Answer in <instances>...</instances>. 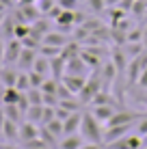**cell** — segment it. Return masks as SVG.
<instances>
[{
	"label": "cell",
	"instance_id": "cell-1",
	"mask_svg": "<svg viewBox=\"0 0 147 149\" xmlns=\"http://www.w3.org/2000/svg\"><path fill=\"white\" fill-rule=\"evenodd\" d=\"M80 136L87 143H102L104 145V123H100L91 115V110H82V123H80Z\"/></svg>",
	"mask_w": 147,
	"mask_h": 149
},
{
	"label": "cell",
	"instance_id": "cell-2",
	"mask_svg": "<svg viewBox=\"0 0 147 149\" xmlns=\"http://www.w3.org/2000/svg\"><path fill=\"white\" fill-rule=\"evenodd\" d=\"M100 84H102V78L100 76H95V78H89L87 80V84L82 86V91L78 93V100H80V104H91L93 102V97L100 93Z\"/></svg>",
	"mask_w": 147,
	"mask_h": 149
},
{
	"label": "cell",
	"instance_id": "cell-3",
	"mask_svg": "<svg viewBox=\"0 0 147 149\" xmlns=\"http://www.w3.org/2000/svg\"><path fill=\"white\" fill-rule=\"evenodd\" d=\"M24 50V43L20 41L17 37L9 39L7 41V48H4V63L2 65H17V58Z\"/></svg>",
	"mask_w": 147,
	"mask_h": 149
},
{
	"label": "cell",
	"instance_id": "cell-4",
	"mask_svg": "<svg viewBox=\"0 0 147 149\" xmlns=\"http://www.w3.org/2000/svg\"><path fill=\"white\" fill-rule=\"evenodd\" d=\"M69 35L65 33V30H61V28H56V30H48V33L41 37V43H45V45H54V48H61L63 50L65 45L69 43Z\"/></svg>",
	"mask_w": 147,
	"mask_h": 149
},
{
	"label": "cell",
	"instance_id": "cell-5",
	"mask_svg": "<svg viewBox=\"0 0 147 149\" xmlns=\"http://www.w3.org/2000/svg\"><path fill=\"white\" fill-rule=\"evenodd\" d=\"M132 123H128V125H110V127H104V145L108 147L110 143L119 141V138L128 136L130 132H132Z\"/></svg>",
	"mask_w": 147,
	"mask_h": 149
},
{
	"label": "cell",
	"instance_id": "cell-6",
	"mask_svg": "<svg viewBox=\"0 0 147 149\" xmlns=\"http://www.w3.org/2000/svg\"><path fill=\"white\" fill-rule=\"evenodd\" d=\"M87 80H89V76H78V74H63L61 76V82H63L76 97H78V93L82 91V86L87 84Z\"/></svg>",
	"mask_w": 147,
	"mask_h": 149
},
{
	"label": "cell",
	"instance_id": "cell-7",
	"mask_svg": "<svg viewBox=\"0 0 147 149\" xmlns=\"http://www.w3.org/2000/svg\"><path fill=\"white\" fill-rule=\"evenodd\" d=\"M37 54H39V50L26 48V45H24V50H22V54H20L15 67H17L20 71H30V69H33V65H35V61H37Z\"/></svg>",
	"mask_w": 147,
	"mask_h": 149
},
{
	"label": "cell",
	"instance_id": "cell-8",
	"mask_svg": "<svg viewBox=\"0 0 147 149\" xmlns=\"http://www.w3.org/2000/svg\"><path fill=\"white\" fill-rule=\"evenodd\" d=\"M89 110H91V115H93L100 123H104V125L108 123L110 117H113L115 112H117V108H115L113 104H93Z\"/></svg>",
	"mask_w": 147,
	"mask_h": 149
},
{
	"label": "cell",
	"instance_id": "cell-9",
	"mask_svg": "<svg viewBox=\"0 0 147 149\" xmlns=\"http://www.w3.org/2000/svg\"><path fill=\"white\" fill-rule=\"evenodd\" d=\"M2 143H11V145H17V143H20V123L4 119V127H2Z\"/></svg>",
	"mask_w": 147,
	"mask_h": 149
},
{
	"label": "cell",
	"instance_id": "cell-10",
	"mask_svg": "<svg viewBox=\"0 0 147 149\" xmlns=\"http://www.w3.org/2000/svg\"><path fill=\"white\" fill-rule=\"evenodd\" d=\"M80 123H82V110L72 112V115L63 121V136H67V134H80Z\"/></svg>",
	"mask_w": 147,
	"mask_h": 149
},
{
	"label": "cell",
	"instance_id": "cell-11",
	"mask_svg": "<svg viewBox=\"0 0 147 149\" xmlns=\"http://www.w3.org/2000/svg\"><path fill=\"white\" fill-rule=\"evenodd\" d=\"M17 74H20V69L15 65H0V82L4 86H15Z\"/></svg>",
	"mask_w": 147,
	"mask_h": 149
},
{
	"label": "cell",
	"instance_id": "cell-12",
	"mask_svg": "<svg viewBox=\"0 0 147 149\" xmlns=\"http://www.w3.org/2000/svg\"><path fill=\"white\" fill-rule=\"evenodd\" d=\"M37 136H39V125L37 123H30V121L20 123V143L33 141V138H37Z\"/></svg>",
	"mask_w": 147,
	"mask_h": 149
},
{
	"label": "cell",
	"instance_id": "cell-13",
	"mask_svg": "<svg viewBox=\"0 0 147 149\" xmlns=\"http://www.w3.org/2000/svg\"><path fill=\"white\" fill-rule=\"evenodd\" d=\"M84 143H87V141H84L80 134H67V136L61 138L59 149H82Z\"/></svg>",
	"mask_w": 147,
	"mask_h": 149
},
{
	"label": "cell",
	"instance_id": "cell-14",
	"mask_svg": "<svg viewBox=\"0 0 147 149\" xmlns=\"http://www.w3.org/2000/svg\"><path fill=\"white\" fill-rule=\"evenodd\" d=\"M33 71H37V74H41L43 78H50L52 76V67H50V58L43 54H37V61H35L33 65Z\"/></svg>",
	"mask_w": 147,
	"mask_h": 149
},
{
	"label": "cell",
	"instance_id": "cell-15",
	"mask_svg": "<svg viewBox=\"0 0 147 149\" xmlns=\"http://www.w3.org/2000/svg\"><path fill=\"white\" fill-rule=\"evenodd\" d=\"M2 110H4V117H7L9 121H15V123H22L24 121V110L20 108L17 104H4Z\"/></svg>",
	"mask_w": 147,
	"mask_h": 149
},
{
	"label": "cell",
	"instance_id": "cell-16",
	"mask_svg": "<svg viewBox=\"0 0 147 149\" xmlns=\"http://www.w3.org/2000/svg\"><path fill=\"white\" fill-rule=\"evenodd\" d=\"M41 115H43V104L41 106H28L26 115H24V119L30 121V123H37V125H41Z\"/></svg>",
	"mask_w": 147,
	"mask_h": 149
},
{
	"label": "cell",
	"instance_id": "cell-17",
	"mask_svg": "<svg viewBox=\"0 0 147 149\" xmlns=\"http://www.w3.org/2000/svg\"><path fill=\"white\" fill-rule=\"evenodd\" d=\"M43 127H45V130H48V132H50V134H52L54 138H59V141L63 138V121H61V119H56V117H54V119L50 121V123H45Z\"/></svg>",
	"mask_w": 147,
	"mask_h": 149
},
{
	"label": "cell",
	"instance_id": "cell-18",
	"mask_svg": "<svg viewBox=\"0 0 147 149\" xmlns=\"http://www.w3.org/2000/svg\"><path fill=\"white\" fill-rule=\"evenodd\" d=\"M15 89H17V91H22V93H26L28 89H33L28 71H20V74H17V80H15Z\"/></svg>",
	"mask_w": 147,
	"mask_h": 149
},
{
	"label": "cell",
	"instance_id": "cell-19",
	"mask_svg": "<svg viewBox=\"0 0 147 149\" xmlns=\"http://www.w3.org/2000/svg\"><path fill=\"white\" fill-rule=\"evenodd\" d=\"M39 54L48 56V58H54V56H61V54H63V50H61V48H54V45L41 43V45H39Z\"/></svg>",
	"mask_w": 147,
	"mask_h": 149
},
{
	"label": "cell",
	"instance_id": "cell-20",
	"mask_svg": "<svg viewBox=\"0 0 147 149\" xmlns=\"http://www.w3.org/2000/svg\"><path fill=\"white\" fill-rule=\"evenodd\" d=\"M56 2L59 0H37V9L41 11V15H48L54 7H56Z\"/></svg>",
	"mask_w": 147,
	"mask_h": 149
},
{
	"label": "cell",
	"instance_id": "cell-21",
	"mask_svg": "<svg viewBox=\"0 0 147 149\" xmlns=\"http://www.w3.org/2000/svg\"><path fill=\"white\" fill-rule=\"evenodd\" d=\"M87 4H89V9H91L93 13H102V11H106V9H108L104 0H87Z\"/></svg>",
	"mask_w": 147,
	"mask_h": 149
},
{
	"label": "cell",
	"instance_id": "cell-22",
	"mask_svg": "<svg viewBox=\"0 0 147 149\" xmlns=\"http://www.w3.org/2000/svg\"><path fill=\"white\" fill-rule=\"evenodd\" d=\"M134 132H136V134H139V136H147V117L143 115V117H141V119L139 121H136V125H134Z\"/></svg>",
	"mask_w": 147,
	"mask_h": 149
},
{
	"label": "cell",
	"instance_id": "cell-23",
	"mask_svg": "<svg viewBox=\"0 0 147 149\" xmlns=\"http://www.w3.org/2000/svg\"><path fill=\"white\" fill-rule=\"evenodd\" d=\"M54 115H56V119H61V121H65L69 115H72V110H67L65 106H61V104H56L54 106Z\"/></svg>",
	"mask_w": 147,
	"mask_h": 149
},
{
	"label": "cell",
	"instance_id": "cell-24",
	"mask_svg": "<svg viewBox=\"0 0 147 149\" xmlns=\"http://www.w3.org/2000/svg\"><path fill=\"white\" fill-rule=\"evenodd\" d=\"M136 84H139L141 89H147V67L141 71V76H139V80H136Z\"/></svg>",
	"mask_w": 147,
	"mask_h": 149
},
{
	"label": "cell",
	"instance_id": "cell-25",
	"mask_svg": "<svg viewBox=\"0 0 147 149\" xmlns=\"http://www.w3.org/2000/svg\"><path fill=\"white\" fill-rule=\"evenodd\" d=\"M80 0H59V4L61 7H65V9H76V4H78Z\"/></svg>",
	"mask_w": 147,
	"mask_h": 149
},
{
	"label": "cell",
	"instance_id": "cell-26",
	"mask_svg": "<svg viewBox=\"0 0 147 149\" xmlns=\"http://www.w3.org/2000/svg\"><path fill=\"white\" fill-rule=\"evenodd\" d=\"M4 48H7V39L0 37V65L4 63Z\"/></svg>",
	"mask_w": 147,
	"mask_h": 149
},
{
	"label": "cell",
	"instance_id": "cell-27",
	"mask_svg": "<svg viewBox=\"0 0 147 149\" xmlns=\"http://www.w3.org/2000/svg\"><path fill=\"white\" fill-rule=\"evenodd\" d=\"M82 149H104V145L102 143H84Z\"/></svg>",
	"mask_w": 147,
	"mask_h": 149
},
{
	"label": "cell",
	"instance_id": "cell-28",
	"mask_svg": "<svg viewBox=\"0 0 147 149\" xmlns=\"http://www.w3.org/2000/svg\"><path fill=\"white\" fill-rule=\"evenodd\" d=\"M4 110H2V106H0V141H2V127H4Z\"/></svg>",
	"mask_w": 147,
	"mask_h": 149
},
{
	"label": "cell",
	"instance_id": "cell-29",
	"mask_svg": "<svg viewBox=\"0 0 147 149\" xmlns=\"http://www.w3.org/2000/svg\"><path fill=\"white\" fill-rule=\"evenodd\" d=\"M104 2H106V7H108V9H115V7H119L121 0H104Z\"/></svg>",
	"mask_w": 147,
	"mask_h": 149
},
{
	"label": "cell",
	"instance_id": "cell-30",
	"mask_svg": "<svg viewBox=\"0 0 147 149\" xmlns=\"http://www.w3.org/2000/svg\"><path fill=\"white\" fill-rule=\"evenodd\" d=\"M0 149H22L20 145H11V143H0Z\"/></svg>",
	"mask_w": 147,
	"mask_h": 149
},
{
	"label": "cell",
	"instance_id": "cell-31",
	"mask_svg": "<svg viewBox=\"0 0 147 149\" xmlns=\"http://www.w3.org/2000/svg\"><path fill=\"white\" fill-rule=\"evenodd\" d=\"M26 4H37V0H17V7H26Z\"/></svg>",
	"mask_w": 147,
	"mask_h": 149
},
{
	"label": "cell",
	"instance_id": "cell-32",
	"mask_svg": "<svg viewBox=\"0 0 147 149\" xmlns=\"http://www.w3.org/2000/svg\"><path fill=\"white\" fill-rule=\"evenodd\" d=\"M141 43H143V48H145V52H147V24H145V28H143V41H141Z\"/></svg>",
	"mask_w": 147,
	"mask_h": 149
},
{
	"label": "cell",
	"instance_id": "cell-33",
	"mask_svg": "<svg viewBox=\"0 0 147 149\" xmlns=\"http://www.w3.org/2000/svg\"><path fill=\"white\" fill-rule=\"evenodd\" d=\"M4 19H7V11H0V28H2V24H4Z\"/></svg>",
	"mask_w": 147,
	"mask_h": 149
},
{
	"label": "cell",
	"instance_id": "cell-34",
	"mask_svg": "<svg viewBox=\"0 0 147 149\" xmlns=\"http://www.w3.org/2000/svg\"><path fill=\"white\" fill-rule=\"evenodd\" d=\"M145 145H147V136H145ZM145 145H143V147H145Z\"/></svg>",
	"mask_w": 147,
	"mask_h": 149
},
{
	"label": "cell",
	"instance_id": "cell-35",
	"mask_svg": "<svg viewBox=\"0 0 147 149\" xmlns=\"http://www.w3.org/2000/svg\"><path fill=\"white\" fill-rule=\"evenodd\" d=\"M143 149H147V145H145V147H143Z\"/></svg>",
	"mask_w": 147,
	"mask_h": 149
},
{
	"label": "cell",
	"instance_id": "cell-36",
	"mask_svg": "<svg viewBox=\"0 0 147 149\" xmlns=\"http://www.w3.org/2000/svg\"><path fill=\"white\" fill-rule=\"evenodd\" d=\"M56 149H59V147H56Z\"/></svg>",
	"mask_w": 147,
	"mask_h": 149
}]
</instances>
